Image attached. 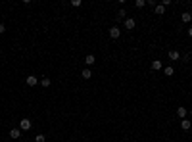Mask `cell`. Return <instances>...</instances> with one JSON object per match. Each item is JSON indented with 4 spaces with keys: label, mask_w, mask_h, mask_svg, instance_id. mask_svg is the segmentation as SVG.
<instances>
[{
    "label": "cell",
    "mask_w": 192,
    "mask_h": 142,
    "mask_svg": "<svg viewBox=\"0 0 192 142\" xmlns=\"http://www.w3.org/2000/svg\"><path fill=\"white\" fill-rule=\"evenodd\" d=\"M123 25H125V29H127V31H133L134 27H137V21H134L133 17H125L123 19Z\"/></svg>",
    "instance_id": "cell-1"
},
{
    "label": "cell",
    "mask_w": 192,
    "mask_h": 142,
    "mask_svg": "<svg viewBox=\"0 0 192 142\" xmlns=\"http://www.w3.org/2000/svg\"><path fill=\"white\" fill-rule=\"evenodd\" d=\"M31 127H33V123H31V119H27V117H23V119L19 121V129H21V131H29Z\"/></svg>",
    "instance_id": "cell-2"
},
{
    "label": "cell",
    "mask_w": 192,
    "mask_h": 142,
    "mask_svg": "<svg viewBox=\"0 0 192 142\" xmlns=\"http://www.w3.org/2000/svg\"><path fill=\"white\" fill-rule=\"evenodd\" d=\"M21 129H19V127H15V129H12V131H10V138H15V140H18V138H21Z\"/></svg>",
    "instance_id": "cell-3"
},
{
    "label": "cell",
    "mask_w": 192,
    "mask_h": 142,
    "mask_svg": "<svg viewBox=\"0 0 192 142\" xmlns=\"http://www.w3.org/2000/svg\"><path fill=\"white\" fill-rule=\"evenodd\" d=\"M25 83H27V87H37V83H39V79H37L35 75H29L25 79Z\"/></svg>",
    "instance_id": "cell-4"
},
{
    "label": "cell",
    "mask_w": 192,
    "mask_h": 142,
    "mask_svg": "<svg viewBox=\"0 0 192 142\" xmlns=\"http://www.w3.org/2000/svg\"><path fill=\"white\" fill-rule=\"evenodd\" d=\"M169 60H171V62H177V60H181V52H179V50H171V52H169Z\"/></svg>",
    "instance_id": "cell-5"
},
{
    "label": "cell",
    "mask_w": 192,
    "mask_h": 142,
    "mask_svg": "<svg viewBox=\"0 0 192 142\" xmlns=\"http://www.w3.org/2000/svg\"><path fill=\"white\" fill-rule=\"evenodd\" d=\"M119 35H121L119 27H115V25H113L112 29H110V36H112V39H119Z\"/></svg>",
    "instance_id": "cell-6"
},
{
    "label": "cell",
    "mask_w": 192,
    "mask_h": 142,
    "mask_svg": "<svg viewBox=\"0 0 192 142\" xmlns=\"http://www.w3.org/2000/svg\"><path fill=\"white\" fill-rule=\"evenodd\" d=\"M85 63H87V66H94V63H96V56H94V54H87Z\"/></svg>",
    "instance_id": "cell-7"
},
{
    "label": "cell",
    "mask_w": 192,
    "mask_h": 142,
    "mask_svg": "<svg viewBox=\"0 0 192 142\" xmlns=\"http://www.w3.org/2000/svg\"><path fill=\"white\" fill-rule=\"evenodd\" d=\"M190 127H192V121L190 119H181V129H183V131H188Z\"/></svg>",
    "instance_id": "cell-8"
},
{
    "label": "cell",
    "mask_w": 192,
    "mask_h": 142,
    "mask_svg": "<svg viewBox=\"0 0 192 142\" xmlns=\"http://www.w3.org/2000/svg\"><path fill=\"white\" fill-rule=\"evenodd\" d=\"M186 113H188V109H186V108H177V115L179 117H181V119H186Z\"/></svg>",
    "instance_id": "cell-9"
},
{
    "label": "cell",
    "mask_w": 192,
    "mask_h": 142,
    "mask_svg": "<svg viewBox=\"0 0 192 142\" xmlns=\"http://www.w3.org/2000/svg\"><path fill=\"white\" fill-rule=\"evenodd\" d=\"M181 21L183 23H190L192 21V14H190V12H185V14L181 15Z\"/></svg>",
    "instance_id": "cell-10"
},
{
    "label": "cell",
    "mask_w": 192,
    "mask_h": 142,
    "mask_svg": "<svg viewBox=\"0 0 192 142\" xmlns=\"http://www.w3.org/2000/svg\"><path fill=\"white\" fill-rule=\"evenodd\" d=\"M154 10H156L158 15H163V14H165V6H163V4H156V6H154Z\"/></svg>",
    "instance_id": "cell-11"
},
{
    "label": "cell",
    "mask_w": 192,
    "mask_h": 142,
    "mask_svg": "<svg viewBox=\"0 0 192 142\" xmlns=\"http://www.w3.org/2000/svg\"><path fill=\"white\" fill-rule=\"evenodd\" d=\"M81 77H83L85 81H88V79H91V77H92V71H91V69H88V67H87V69H83V71H81Z\"/></svg>",
    "instance_id": "cell-12"
},
{
    "label": "cell",
    "mask_w": 192,
    "mask_h": 142,
    "mask_svg": "<svg viewBox=\"0 0 192 142\" xmlns=\"http://www.w3.org/2000/svg\"><path fill=\"white\" fill-rule=\"evenodd\" d=\"M161 67H163V63L160 62V60H154V62H152V69L154 71H160Z\"/></svg>",
    "instance_id": "cell-13"
},
{
    "label": "cell",
    "mask_w": 192,
    "mask_h": 142,
    "mask_svg": "<svg viewBox=\"0 0 192 142\" xmlns=\"http://www.w3.org/2000/svg\"><path fill=\"white\" fill-rule=\"evenodd\" d=\"M40 84H42V87H50V77H42V79H40Z\"/></svg>",
    "instance_id": "cell-14"
},
{
    "label": "cell",
    "mask_w": 192,
    "mask_h": 142,
    "mask_svg": "<svg viewBox=\"0 0 192 142\" xmlns=\"http://www.w3.org/2000/svg\"><path fill=\"white\" fill-rule=\"evenodd\" d=\"M163 73H165L167 77H171V75H173V66H167L165 69H163Z\"/></svg>",
    "instance_id": "cell-15"
},
{
    "label": "cell",
    "mask_w": 192,
    "mask_h": 142,
    "mask_svg": "<svg viewBox=\"0 0 192 142\" xmlns=\"http://www.w3.org/2000/svg\"><path fill=\"white\" fill-rule=\"evenodd\" d=\"M125 15H127V12H125L123 8H121V10L117 12V17H119V19H125Z\"/></svg>",
    "instance_id": "cell-16"
},
{
    "label": "cell",
    "mask_w": 192,
    "mask_h": 142,
    "mask_svg": "<svg viewBox=\"0 0 192 142\" xmlns=\"http://www.w3.org/2000/svg\"><path fill=\"white\" fill-rule=\"evenodd\" d=\"M134 6H137V8H144L146 6V0H137V2H134Z\"/></svg>",
    "instance_id": "cell-17"
},
{
    "label": "cell",
    "mask_w": 192,
    "mask_h": 142,
    "mask_svg": "<svg viewBox=\"0 0 192 142\" xmlns=\"http://www.w3.org/2000/svg\"><path fill=\"white\" fill-rule=\"evenodd\" d=\"M44 140H46V136H44V135H37L35 136V142H44Z\"/></svg>",
    "instance_id": "cell-18"
},
{
    "label": "cell",
    "mask_w": 192,
    "mask_h": 142,
    "mask_svg": "<svg viewBox=\"0 0 192 142\" xmlns=\"http://www.w3.org/2000/svg\"><path fill=\"white\" fill-rule=\"evenodd\" d=\"M71 6H75V8H79V6H81V0H73V2H71Z\"/></svg>",
    "instance_id": "cell-19"
},
{
    "label": "cell",
    "mask_w": 192,
    "mask_h": 142,
    "mask_svg": "<svg viewBox=\"0 0 192 142\" xmlns=\"http://www.w3.org/2000/svg\"><path fill=\"white\" fill-rule=\"evenodd\" d=\"M4 31H6V27H4V25H2V23H0V35H2V33H4Z\"/></svg>",
    "instance_id": "cell-20"
},
{
    "label": "cell",
    "mask_w": 192,
    "mask_h": 142,
    "mask_svg": "<svg viewBox=\"0 0 192 142\" xmlns=\"http://www.w3.org/2000/svg\"><path fill=\"white\" fill-rule=\"evenodd\" d=\"M188 36H192V27H188Z\"/></svg>",
    "instance_id": "cell-21"
},
{
    "label": "cell",
    "mask_w": 192,
    "mask_h": 142,
    "mask_svg": "<svg viewBox=\"0 0 192 142\" xmlns=\"http://www.w3.org/2000/svg\"><path fill=\"white\" fill-rule=\"evenodd\" d=\"M190 117H192V109H190Z\"/></svg>",
    "instance_id": "cell-22"
}]
</instances>
